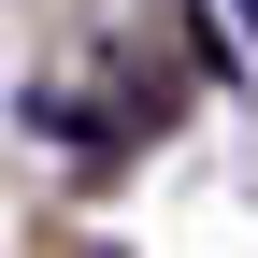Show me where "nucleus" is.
<instances>
[{
  "label": "nucleus",
  "instance_id": "obj_1",
  "mask_svg": "<svg viewBox=\"0 0 258 258\" xmlns=\"http://www.w3.org/2000/svg\"><path fill=\"white\" fill-rule=\"evenodd\" d=\"M230 15H244V29H258V0H230Z\"/></svg>",
  "mask_w": 258,
  "mask_h": 258
}]
</instances>
